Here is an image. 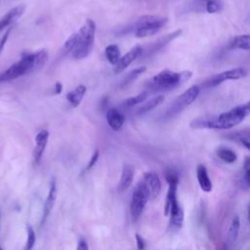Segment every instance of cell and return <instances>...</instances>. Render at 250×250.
Masks as SVG:
<instances>
[{
	"mask_svg": "<svg viewBox=\"0 0 250 250\" xmlns=\"http://www.w3.org/2000/svg\"><path fill=\"white\" fill-rule=\"evenodd\" d=\"M217 155L221 160H223L224 162L229 163V164L235 162L237 159L236 153L232 149L226 147V146H220L217 149Z\"/></svg>",
	"mask_w": 250,
	"mask_h": 250,
	"instance_id": "cell-24",
	"label": "cell"
},
{
	"mask_svg": "<svg viewBox=\"0 0 250 250\" xmlns=\"http://www.w3.org/2000/svg\"><path fill=\"white\" fill-rule=\"evenodd\" d=\"M200 93V88L198 85H192L183 94H181L169 106L167 111L164 114L165 118H171L179 114L186 107L191 104L198 97Z\"/></svg>",
	"mask_w": 250,
	"mask_h": 250,
	"instance_id": "cell-6",
	"label": "cell"
},
{
	"mask_svg": "<svg viewBox=\"0 0 250 250\" xmlns=\"http://www.w3.org/2000/svg\"><path fill=\"white\" fill-rule=\"evenodd\" d=\"M104 54H105V58L108 61L109 63H111L112 65H116L117 62H119L120 58H121V54H120V50L119 47L115 44H110L107 45L105 47L104 50Z\"/></svg>",
	"mask_w": 250,
	"mask_h": 250,
	"instance_id": "cell-23",
	"label": "cell"
},
{
	"mask_svg": "<svg viewBox=\"0 0 250 250\" xmlns=\"http://www.w3.org/2000/svg\"><path fill=\"white\" fill-rule=\"evenodd\" d=\"M105 118L108 126L113 131H120L125 122L124 114L116 107H109L106 110Z\"/></svg>",
	"mask_w": 250,
	"mask_h": 250,
	"instance_id": "cell-10",
	"label": "cell"
},
{
	"mask_svg": "<svg viewBox=\"0 0 250 250\" xmlns=\"http://www.w3.org/2000/svg\"><path fill=\"white\" fill-rule=\"evenodd\" d=\"M143 181L146 183L150 198H156L161 190V182L159 180V177L154 172H146L144 174Z\"/></svg>",
	"mask_w": 250,
	"mask_h": 250,
	"instance_id": "cell-13",
	"label": "cell"
},
{
	"mask_svg": "<svg viewBox=\"0 0 250 250\" xmlns=\"http://www.w3.org/2000/svg\"><path fill=\"white\" fill-rule=\"evenodd\" d=\"M134 179V169L131 165H124L122 172H121V176H120V180L118 183V190L119 191H123L126 190L132 184Z\"/></svg>",
	"mask_w": 250,
	"mask_h": 250,
	"instance_id": "cell-18",
	"label": "cell"
},
{
	"mask_svg": "<svg viewBox=\"0 0 250 250\" xmlns=\"http://www.w3.org/2000/svg\"><path fill=\"white\" fill-rule=\"evenodd\" d=\"M49 139V132L47 130H41L35 137V146L33 149V159L35 163H38L45 151Z\"/></svg>",
	"mask_w": 250,
	"mask_h": 250,
	"instance_id": "cell-11",
	"label": "cell"
},
{
	"mask_svg": "<svg viewBox=\"0 0 250 250\" xmlns=\"http://www.w3.org/2000/svg\"><path fill=\"white\" fill-rule=\"evenodd\" d=\"M146 70V66H139L137 68L132 69L131 71H129L121 80L120 82V87H125L127 85H129L130 83H132L134 80H136L141 74H143L145 71Z\"/></svg>",
	"mask_w": 250,
	"mask_h": 250,
	"instance_id": "cell-26",
	"label": "cell"
},
{
	"mask_svg": "<svg viewBox=\"0 0 250 250\" xmlns=\"http://www.w3.org/2000/svg\"><path fill=\"white\" fill-rule=\"evenodd\" d=\"M169 216H170V222L171 225L176 227V228H181L184 223V210L183 208L179 205L177 198L172 200L170 204V211H169Z\"/></svg>",
	"mask_w": 250,
	"mask_h": 250,
	"instance_id": "cell-15",
	"label": "cell"
},
{
	"mask_svg": "<svg viewBox=\"0 0 250 250\" xmlns=\"http://www.w3.org/2000/svg\"><path fill=\"white\" fill-rule=\"evenodd\" d=\"M168 21V19L156 15L140 17L131 26V31L137 38H144L157 33Z\"/></svg>",
	"mask_w": 250,
	"mask_h": 250,
	"instance_id": "cell-5",
	"label": "cell"
},
{
	"mask_svg": "<svg viewBox=\"0 0 250 250\" xmlns=\"http://www.w3.org/2000/svg\"><path fill=\"white\" fill-rule=\"evenodd\" d=\"M222 250H227V248H226V247H225V246H224V247H223V249H222Z\"/></svg>",
	"mask_w": 250,
	"mask_h": 250,
	"instance_id": "cell-41",
	"label": "cell"
},
{
	"mask_svg": "<svg viewBox=\"0 0 250 250\" xmlns=\"http://www.w3.org/2000/svg\"><path fill=\"white\" fill-rule=\"evenodd\" d=\"M239 229H240V220L238 216H234L230 222L229 225V229L228 231V241L229 243H233L239 233Z\"/></svg>",
	"mask_w": 250,
	"mask_h": 250,
	"instance_id": "cell-25",
	"label": "cell"
},
{
	"mask_svg": "<svg viewBox=\"0 0 250 250\" xmlns=\"http://www.w3.org/2000/svg\"><path fill=\"white\" fill-rule=\"evenodd\" d=\"M62 90V85L61 84V82H56L55 84V94H60Z\"/></svg>",
	"mask_w": 250,
	"mask_h": 250,
	"instance_id": "cell-38",
	"label": "cell"
},
{
	"mask_svg": "<svg viewBox=\"0 0 250 250\" xmlns=\"http://www.w3.org/2000/svg\"><path fill=\"white\" fill-rule=\"evenodd\" d=\"M96 22L92 19L86 20L84 24L77 31L76 45L72 51V57L75 60H82L88 57L95 44Z\"/></svg>",
	"mask_w": 250,
	"mask_h": 250,
	"instance_id": "cell-4",
	"label": "cell"
},
{
	"mask_svg": "<svg viewBox=\"0 0 250 250\" xmlns=\"http://www.w3.org/2000/svg\"><path fill=\"white\" fill-rule=\"evenodd\" d=\"M246 75H247V71L245 68L235 67V68H231V69L213 75L208 80H206L204 84L207 87H215L227 80H237L245 77Z\"/></svg>",
	"mask_w": 250,
	"mask_h": 250,
	"instance_id": "cell-8",
	"label": "cell"
},
{
	"mask_svg": "<svg viewBox=\"0 0 250 250\" xmlns=\"http://www.w3.org/2000/svg\"><path fill=\"white\" fill-rule=\"evenodd\" d=\"M48 57L49 55L46 49L24 54L18 62L0 73V83L12 81L25 74H30L39 70L46 64Z\"/></svg>",
	"mask_w": 250,
	"mask_h": 250,
	"instance_id": "cell-1",
	"label": "cell"
},
{
	"mask_svg": "<svg viewBox=\"0 0 250 250\" xmlns=\"http://www.w3.org/2000/svg\"><path fill=\"white\" fill-rule=\"evenodd\" d=\"M229 49L250 50V34H241L233 37L229 44Z\"/></svg>",
	"mask_w": 250,
	"mask_h": 250,
	"instance_id": "cell-20",
	"label": "cell"
},
{
	"mask_svg": "<svg viewBox=\"0 0 250 250\" xmlns=\"http://www.w3.org/2000/svg\"><path fill=\"white\" fill-rule=\"evenodd\" d=\"M245 117L246 114L242 104H240L219 115H203L196 117L190 122V128L227 130L238 125Z\"/></svg>",
	"mask_w": 250,
	"mask_h": 250,
	"instance_id": "cell-2",
	"label": "cell"
},
{
	"mask_svg": "<svg viewBox=\"0 0 250 250\" xmlns=\"http://www.w3.org/2000/svg\"><path fill=\"white\" fill-rule=\"evenodd\" d=\"M11 28H12V27H9V28L6 30L5 34L2 36V38L0 39V53H1V51L3 50V48H4V46H5V43H6L7 39H8V37H9V34H10V32H11Z\"/></svg>",
	"mask_w": 250,
	"mask_h": 250,
	"instance_id": "cell-35",
	"label": "cell"
},
{
	"mask_svg": "<svg viewBox=\"0 0 250 250\" xmlns=\"http://www.w3.org/2000/svg\"><path fill=\"white\" fill-rule=\"evenodd\" d=\"M25 10L24 5H19L8 11L1 19H0V33L5 30L8 26L13 24L19 18L21 17Z\"/></svg>",
	"mask_w": 250,
	"mask_h": 250,
	"instance_id": "cell-12",
	"label": "cell"
},
{
	"mask_svg": "<svg viewBox=\"0 0 250 250\" xmlns=\"http://www.w3.org/2000/svg\"><path fill=\"white\" fill-rule=\"evenodd\" d=\"M241 144H242L248 150H250V141H242Z\"/></svg>",
	"mask_w": 250,
	"mask_h": 250,
	"instance_id": "cell-39",
	"label": "cell"
},
{
	"mask_svg": "<svg viewBox=\"0 0 250 250\" xmlns=\"http://www.w3.org/2000/svg\"><path fill=\"white\" fill-rule=\"evenodd\" d=\"M242 107H243V109H244V112H245L246 116H247V115H250V101L247 102L246 104H242Z\"/></svg>",
	"mask_w": 250,
	"mask_h": 250,
	"instance_id": "cell-37",
	"label": "cell"
},
{
	"mask_svg": "<svg viewBox=\"0 0 250 250\" xmlns=\"http://www.w3.org/2000/svg\"><path fill=\"white\" fill-rule=\"evenodd\" d=\"M0 222H1V212H0Z\"/></svg>",
	"mask_w": 250,
	"mask_h": 250,
	"instance_id": "cell-42",
	"label": "cell"
},
{
	"mask_svg": "<svg viewBox=\"0 0 250 250\" xmlns=\"http://www.w3.org/2000/svg\"><path fill=\"white\" fill-rule=\"evenodd\" d=\"M56 198H57V182L56 179L53 178L50 182V188H49V192H48V196L44 205V212H43V217H42V221L41 224H43L47 217L49 216L50 212L52 211L55 202H56Z\"/></svg>",
	"mask_w": 250,
	"mask_h": 250,
	"instance_id": "cell-14",
	"label": "cell"
},
{
	"mask_svg": "<svg viewBox=\"0 0 250 250\" xmlns=\"http://www.w3.org/2000/svg\"><path fill=\"white\" fill-rule=\"evenodd\" d=\"M196 178L200 188L205 192H210L213 188L212 181L208 175L207 168L203 164H199L196 167Z\"/></svg>",
	"mask_w": 250,
	"mask_h": 250,
	"instance_id": "cell-16",
	"label": "cell"
},
{
	"mask_svg": "<svg viewBox=\"0 0 250 250\" xmlns=\"http://www.w3.org/2000/svg\"><path fill=\"white\" fill-rule=\"evenodd\" d=\"M99 156H100V151H99V149H96V150L94 151V153H93V155H92L90 161L88 162V164H87V166H86V170H90V169L96 164V162H97L98 159H99Z\"/></svg>",
	"mask_w": 250,
	"mask_h": 250,
	"instance_id": "cell-33",
	"label": "cell"
},
{
	"mask_svg": "<svg viewBox=\"0 0 250 250\" xmlns=\"http://www.w3.org/2000/svg\"><path fill=\"white\" fill-rule=\"evenodd\" d=\"M164 96L163 95H157L153 98H151L150 100L143 103L135 111L136 115H142L145 114L150 110H152L153 108H155L156 106H158L159 104H161L164 102Z\"/></svg>",
	"mask_w": 250,
	"mask_h": 250,
	"instance_id": "cell-19",
	"label": "cell"
},
{
	"mask_svg": "<svg viewBox=\"0 0 250 250\" xmlns=\"http://www.w3.org/2000/svg\"><path fill=\"white\" fill-rule=\"evenodd\" d=\"M143 54V48L139 45L133 47L130 49L124 56H122L117 62V64L114 66V72L120 73L124 69H126L135 60H137L141 55Z\"/></svg>",
	"mask_w": 250,
	"mask_h": 250,
	"instance_id": "cell-9",
	"label": "cell"
},
{
	"mask_svg": "<svg viewBox=\"0 0 250 250\" xmlns=\"http://www.w3.org/2000/svg\"><path fill=\"white\" fill-rule=\"evenodd\" d=\"M247 218H248V221H249V223H250V202H249L248 210H247Z\"/></svg>",
	"mask_w": 250,
	"mask_h": 250,
	"instance_id": "cell-40",
	"label": "cell"
},
{
	"mask_svg": "<svg viewBox=\"0 0 250 250\" xmlns=\"http://www.w3.org/2000/svg\"><path fill=\"white\" fill-rule=\"evenodd\" d=\"M76 250H89V247H88V243L86 242L85 239H80L78 241V244H77V249Z\"/></svg>",
	"mask_w": 250,
	"mask_h": 250,
	"instance_id": "cell-36",
	"label": "cell"
},
{
	"mask_svg": "<svg viewBox=\"0 0 250 250\" xmlns=\"http://www.w3.org/2000/svg\"><path fill=\"white\" fill-rule=\"evenodd\" d=\"M147 95H148V92L145 90V91L141 92L138 95H135V96H132V97H129L128 99H126L123 104H124L125 107H132V106H135L137 104H143L146 101Z\"/></svg>",
	"mask_w": 250,
	"mask_h": 250,
	"instance_id": "cell-27",
	"label": "cell"
},
{
	"mask_svg": "<svg viewBox=\"0 0 250 250\" xmlns=\"http://www.w3.org/2000/svg\"><path fill=\"white\" fill-rule=\"evenodd\" d=\"M221 5L216 0H207L206 3V13L208 14H215L220 12Z\"/></svg>",
	"mask_w": 250,
	"mask_h": 250,
	"instance_id": "cell-32",
	"label": "cell"
},
{
	"mask_svg": "<svg viewBox=\"0 0 250 250\" xmlns=\"http://www.w3.org/2000/svg\"><path fill=\"white\" fill-rule=\"evenodd\" d=\"M182 33V30H176L171 34H168L164 37H162L161 39H159L157 42H155L154 44H152L148 49H147V55L148 54H153L157 51H159L161 48H163L165 45H167L168 43H170L172 40H174L176 37H178L180 34Z\"/></svg>",
	"mask_w": 250,
	"mask_h": 250,
	"instance_id": "cell-21",
	"label": "cell"
},
{
	"mask_svg": "<svg viewBox=\"0 0 250 250\" xmlns=\"http://www.w3.org/2000/svg\"><path fill=\"white\" fill-rule=\"evenodd\" d=\"M149 198L150 195L148 188L146 183L142 180L141 182H139L133 191L130 204V211L134 220L139 219V217L142 215L144 208L146 207V204Z\"/></svg>",
	"mask_w": 250,
	"mask_h": 250,
	"instance_id": "cell-7",
	"label": "cell"
},
{
	"mask_svg": "<svg viewBox=\"0 0 250 250\" xmlns=\"http://www.w3.org/2000/svg\"><path fill=\"white\" fill-rule=\"evenodd\" d=\"M76 40H77V32L72 33L64 42L63 47H62V53L64 55H67L68 53H72L75 45H76Z\"/></svg>",
	"mask_w": 250,
	"mask_h": 250,
	"instance_id": "cell-29",
	"label": "cell"
},
{
	"mask_svg": "<svg viewBox=\"0 0 250 250\" xmlns=\"http://www.w3.org/2000/svg\"><path fill=\"white\" fill-rule=\"evenodd\" d=\"M192 72L189 70L184 71H173L169 69H164L153 77H151L146 84V91L148 93H157L162 91L173 90L186 81L189 80Z\"/></svg>",
	"mask_w": 250,
	"mask_h": 250,
	"instance_id": "cell-3",
	"label": "cell"
},
{
	"mask_svg": "<svg viewBox=\"0 0 250 250\" xmlns=\"http://www.w3.org/2000/svg\"><path fill=\"white\" fill-rule=\"evenodd\" d=\"M135 238H136V242H137V248H138V250H144V249H145V247H146V242H145L144 238H143L140 234H138V233H136Z\"/></svg>",
	"mask_w": 250,
	"mask_h": 250,
	"instance_id": "cell-34",
	"label": "cell"
},
{
	"mask_svg": "<svg viewBox=\"0 0 250 250\" xmlns=\"http://www.w3.org/2000/svg\"><path fill=\"white\" fill-rule=\"evenodd\" d=\"M86 91H87V88L83 84H80L77 87H75L73 90L69 91L65 96L68 104L72 107L78 106L79 104L82 102V100L86 94Z\"/></svg>",
	"mask_w": 250,
	"mask_h": 250,
	"instance_id": "cell-17",
	"label": "cell"
},
{
	"mask_svg": "<svg viewBox=\"0 0 250 250\" xmlns=\"http://www.w3.org/2000/svg\"><path fill=\"white\" fill-rule=\"evenodd\" d=\"M164 177H165V180L168 183V185H172V184L178 185L179 184V180H180L179 174L173 168H167L164 172Z\"/></svg>",
	"mask_w": 250,
	"mask_h": 250,
	"instance_id": "cell-30",
	"label": "cell"
},
{
	"mask_svg": "<svg viewBox=\"0 0 250 250\" xmlns=\"http://www.w3.org/2000/svg\"><path fill=\"white\" fill-rule=\"evenodd\" d=\"M0 250H3V249H2V248H1V247H0Z\"/></svg>",
	"mask_w": 250,
	"mask_h": 250,
	"instance_id": "cell-43",
	"label": "cell"
},
{
	"mask_svg": "<svg viewBox=\"0 0 250 250\" xmlns=\"http://www.w3.org/2000/svg\"><path fill=\"white\" fill-rule=\"evenodd\" d=\"M26 232H27V240H26L24 250H31L32 247L34 246V243H35V240H36L35 232L29 225L26 226Z\"/></svg>",
	"mask_w": 250,
	"mask_h": 250,
	"instance_id": "cell-31",
	"label": "cell"
},
{
	"mask_svg": "<svg viewBox=\"0 0 250 250\" xmlns=\"http://www.w3.org/2000/svg\"><path fill=\"white\" fill-rule=\"evenodd\" d=\"M239 187L242 189L250 188V157L246 156L243 162L242 167V175L240 176L239 180Z\"/></svg>",
	"mask_w": 250,
	"mask_h": 250,
	"instance_id": "cell-22",
	"label": "cell"
},
{
	"mask_svg": "<svg viewBox=\"0 0 250 250\" xmlns=\"http://www.w3.org/2000/svg\"><path fill=\"white\" fill-rule=\"evenodd\" d=\"M228 138L233 140V141H237L239 143H241L242 141H250V127L245 128L243 130L231 133L228 136Z\"/></svg>",
	"mask_w": 250,
	"mask_h": 250,
	"instance_id": "cell-28",
	"label": "cell"
}]
</instances>
